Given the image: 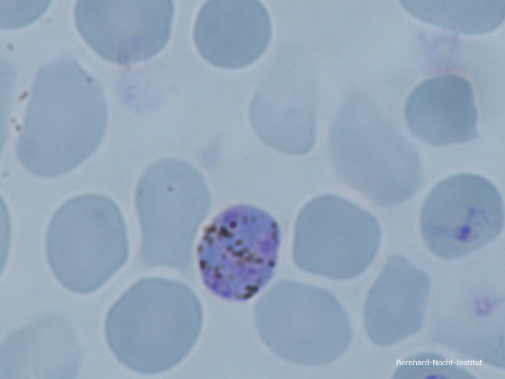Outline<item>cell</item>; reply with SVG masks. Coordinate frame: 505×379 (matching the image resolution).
Returning a JSON list of instances; mask_svg holds the SVG:
<instances>
[{
	"instance_id": "9c48e42d",
	"label": "cell",
	"mask_w": 505,
	"mask_h": 379,
	"mask_svg": "<svg viewBox=\"0 0 505 379\" xmlns=\"http://www.w3.org/2000/svg\"><path fill=\"white\" fill-rule=\"evenodd\" d=\"M304 294L297 284L279 282L259 299L254 310L264 342L278 356L300 364H308L316 344L333 340V325L337 323L328 311L316 307Z\"/></svg>"
},
{
	"instance_id": "8992f818",
	"label": "cell",
	"mask_w": 505,
	"mask_h": 379,
	"mask_svg": "<svg viewBox=\"0 0 505 379\" xmlns=\"http://www.w3.org/2000/svg\"><path fill=\"white\" fill-rule=\"evenodd\" d=\"M502 198L488 179L460 173L438 183L427 196L420 226L427 248L437 257L453 259L484 247L501 233Z\"/></svg>"
},
{
	"instance_id": "8fae6325",
	"label": "cell",
	"mask_w": 505,
	"mask_h": 379,
	"mask_svg": "<svg viewBox=\"0 0 505 379\" xmlns=\"http://www.w3.org/2000/svg\"><path fill=\"white\" fill-rule=\"evenodd\" d=\"M302 104L286 84L263 85L251 102V123L269 147L286 154L304 153L311 146L312 126Z\"/></svg>"
},
{
	"instance_id": "ba28073f",
	"label": "cell",
	"mask_w": 505,
	"mask_h": 379,
	"mask_svg": "<svg viewBox=\"0 0 505 379\" xmlns=\"http://www.w3.org/2000/svg\"><path fill=\"white\" fill-rule=\"evenodd\" d=\"M272 21L257 0H215L205 2L196 17L195 46L211 64L223 69L246 67L267 49Z\"/></svg>"
},
{
	"instance_id": "7c38bea8",
	"label": "cell",
	"mask_w": 505,
	"mask_h": 379,
	"mask_svg": "<svg viewBox=\"0 0 505 379\" xmlns=\"http://www.w3.org/2000/svg\"><path fill=\"white\" fill-rule=\"evenodd\" d=\"M411 14L426 22L468 34L496 29L505 16V1H402Z\"/></svg>"
},
{
	"instance_id": "52a82bcc",
	"label": "cell",
	"mask_w": 505,
	"mask_h": 379,
	"mask_svg": "<svg viewBox=\"0 0 505 379\" xmlns=\"http://www.w3.org/2000/svg\"><path fill=\"white\" fill-rule=\"evenodd\" d=\"M172 0H78L77 27L105 59L121 65L149 59L162 51L171 35Z\"/></svg>"
},
{
	"instance_id": "30bf717a",
	"label": "cell",
	"mask_w": 505,
	"mask_h": 379,
	"mask_svg": "<svg viewBox=\"0 0 505 379\" xmlns=\"http://www.w3.org/2000/svg\"><path fill=\"white\" fill-rule=\"evenodd\" d=\"M404 114L411 133L432 146L467 142L477 137V112L470 81L445 74L420 82L406 102Z\"/></svg>"
},
{
	"instance_id": "4fadbf2b",
	"label": "cell",
	"mask_w": 505,
	"mask_h": 379,
	"mask_svg": "<svg viewBox=\"0 0 505 379\" xmlns=\"http://www.w3.org/2000/svg\"><path fill=\"white\" fill-rule=\"evenodd\" d=\"M0 2V25L4 28H16L36 20L46 10L48 1H3Z\"/></svg>"
},
{
	"instance_id": "6da1fadb",
	"label": "cell",
	"mask_w": 505,
	"mask_h": 379,
	"mask_svg": "<svg viewBox=\"0 0 505 379\" xmlns=\"http://www.w3.org/2000/svg\"><path fill=\"white\" fill-rule=\"evenodd\" d=\"M102 87L74 59L61 58L37 73L16 145L17 157L31 173L62 176L89 158L106 131Z\"/></svg>"
},
{
	"instance_id": "7a4b0ae2",
	"label": "cell",
	"mask_w": 505,
	"mask_h": 379,
	"mask_svg": "<svg viewBox=\"0 0 505 379\" xmlns=\"http://www.w3.org/2000/svg\"><path fill=\"white\" fill-rule=\"evenodd\" d=\"M202 304L187 284L142 278L111 306L106 317L107 342L116 359L136 373L155 375L180 363L200 336Z\"/></svg>"
},
{
	"instance_id": "5b68a950",
	"label": "cell",
	"mask_w": 505,
	"mask_h": 379,
	"mask_svg": "<svg viewBox=\"0 0 505 379\" xmlns=\"http://www.w3.org/2000/svg\"><path fill=\"white\" fill-rule=\"evenodd\" d=\"M280 243L278 225L267 212L246 204L219 213L199 243L204 284L220 298L247 301L272 278Z\"/></svg>"
},
{
	"instance_id": "3957f363",
	"label": "cell",
	"mask_w": 505,
	"mask_h": 379,
	"mask_svg": "<svg viewBox=\"0 0 505 379\" xmlns=\"http://www.w3.org/2000/svg\"><path fill=\"white\" fill-rule=\"evenodd\" d=\"M46 256L56 278L79 294L96 292L126 263L127 229L118 206L100 193H85L63 203L47 229Z\"/></svg>"
},
{
	"instance_id": "277c9868",
	"label": "cell",
	"mask_w": 505,
	"mask_h": 379,
	"mask_svg": "<svg viewBox=\"0 0 505 379\" xmlns=\"http://www.w3.org/2000/svg\"><path fill=\"white\" fill-rule=\"evenodd\" d=\"M135 202L145 260L152 265L183 269L210 204L201 173L179 158L159 160L141 177Z\"/></svg>"
}]
</instances>
